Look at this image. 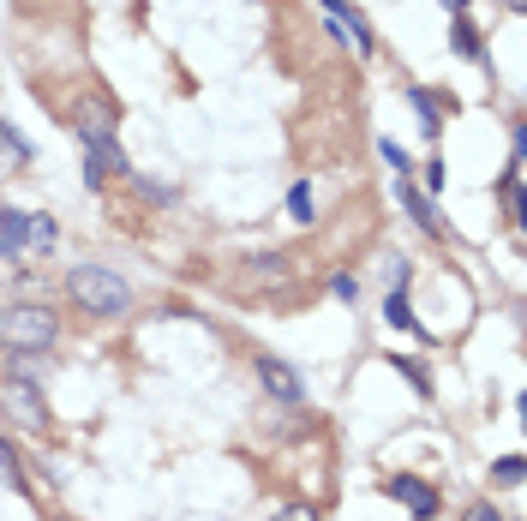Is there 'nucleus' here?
I'll list each match as a JSON object with an SVG mask.
<instances>
[{
    "mask_svg": "<svg viewBox=\"0 0 527 521\" xmlns=\"http://www.w3.org/2000/svg\"><path fill=\"white\" fill-rule=\"evenodd\" d=\"M318 6H324V12H330V18H336V12H342V6H348V0H318Z\"/></svg>",
    "mask_w": 527,
    "mask_h": 521,
    "instance_id": "obj_25",
    "label": "nucleus"
},
{
    "mask_svg": "<svg viewBox=\"0 0 527 521\" xmlns=\"http://www.w3.org/2000/svg\"><path fill=\"white\" fill-rule=\"evenodd\" d=\"M258 384H264L270 402H282V408H300V402H306L300 366H288V360H276V354H258Z\"/></svg>",
    "mask_w": 527,
    "mask_h": 521,
    "instance_id": "obj_5",
    "label": "nucleus"
},
{
    "mask_svg": "<svg viewBox=\"0 0 527 521\" xmlns=\"http://www.w3.org/2000/svg\"><path fill=\"white\" fill-rule=\"evenodd\" d=\"M60 342V312L54 306H36V300H18L0 312V348L6 354H48Z\"/></svg>",
    "mask_w": 527,
    "mask_h": 521,
    "instance_id": "obj_2",
    "label": "nucleus"
},
{
    "mask_svg": "<svg viewBox=\"0 0 527 521\" xmlns=\"http://www.w3.org/2000/svg\"><path fill=\"white\" fill-rule=\"evenodd\" d=\"M378 156H384V162H390L396 174H408V168H414V156H408V150H402L396 138H378Z\"/></svg>",
    "mask_w": 527,
    "mask_h": 521,
    "instance_id": "obj_18",
    "label": "nucleus"
},
{
    "mask_svg": "<svg viewBox=\"0 0 527 521\" xmlns=\"http://www.w3.org/2000/svg\"><path fill=\"white\" fill-rule=\"evenodd\" d=\"M78 144H84V186L90 192H102L108 174H132V162H126L114 132H78Z\"/></svg>",
    "mask_w": 527,
    "mask_h": 521,
    "instance_id": "obj_4",
    "label": "nucleus"
},
{
    "mask_svg": "<svg viewBox=\"0 0 527 521\" xmlns=\"http://www.w3.org/2000/svg\"><path fill=\"white\" fill-rule=\"evenodd\" d=\"M66 300L78 312H90V318H126L132 312V288L108 264H72L66 270Z\"/></svg>",
    "mask_w": 527,
    "mask_h": 521,
    "instance_id": "obj_1",
    "label": "nucleus"
},
{
    "mask_svg": "<svg viewBox=\"0 0 527 521\" xmlns=\"http://www.w3.org/2000/svg\"><path fill=\"white\" fill-rule=\"evenodd\" d=\"M30 246V216L24 210H0V258H18Z\"/></svg>",
    "mask_w": 527,
    "mask_h": 521,
    "instance_id": "obj_8",
    "label": "nucleus"
},
{
    "mask_svg": "<svg viewBox=\"0 0 527 521\" xmlns=\"http://www.w3.org/2000/svg\"><path fill=\"white\" fill-rule=\"evenodd\" d=\"M384 324L390 330H408V336H426L420 318H414V306H408V294H384Z\"/></svg>",
    "mask_w": 527,
    "mask_h": 521,
    "instance_id": "obj_10",
    "label": "nucleus"
},
{
    "mask_svg": "<svg viewBox=\"0 0 527 521\" xmlns=\"http://www.w3.org/2000/svg\"><path fill=\"white\" fill-rule=\"evenodd\" d=\"M54 240H60L54 216H30V246H24V252H54Z\"/></svg>",
    "mask_w": 527,
    "mask_h": 521,
    "instance_id": "obj_14",
    "label": "nucleus"
},
{
    "mask_svg": "<svg viewBox=\"0 0 527 521\" xmlns=\"http://www.w3.org/2000/svg\"><path fill=\"white\" fill-rule=\"evenodd\" d=\"M396 192H402V210H408V216H414V222H420V228H426L432 240H450V228H444V216H438V204H432V198H426V192H420L414 180H402Z\"/></svg>",
    "mask_w": 527,
    "mask_h": 521,
    "instance_id": "obj_7",
    "label": "nucleus"
},
{
    "mask_svg": "<svg viewBox=\"0 0 527 521\" xmlns=\"http://www.w3.org/2000/svg\"><path fill=\"white\" fill-rule=\"evenodd\" d=\"M0 408H6V420H12L18 432L48 438V402H42V390H36L30 378H6V384H0Z\"/></svg>",
    "mask_w": 527,
    "mask_h": 521,
    "instance_id": "obj_3",
    "label": "nucleus"
},
{
    "mask_svg": "<svg viewBox=\"0 0 527 521\" xmlns=\"http://www.w3.org/2000/svg\"><path fill=\"white\" fill-rule=\"evenodd\" d=\"M72 120H78V132H114V102L108 96H84Z\"/></svg>",
    "mask_w": 527,
    "mask_h": 521,
    "instance_id": "obj_9",
    "label": "nucleus"
},
{
    "mask_svg": "<svg viewBox=\"0 0 527 521\" xmlns=\"http://www.w3.org/2000/svg\"><path fill=\"white\" fill-rule=\"evenodd\" d=\"M522 474H527L522 456H504V462H492V480H498V486H522Z\"/></svg>",
    "mask_w": 527,
    "mask_h": 521,
    "instance_id": "obj_17",
    "label": "nucleus"
},
{
    "mask_svg": "<svg viewBox=\"0 0 527 521\" xmlns=\"http://www.w3.org/2000/svg\"><path fill=\"white\" fill-rule=\"evenodd\" d=\"M384 276H390V294H408V288H402V282H408V258H390Z\"/></svg>",
    "mask_w": 527,
    "mask_h": 521,
    "instance_id": "obj_19",
    "label": "nucleus"
},
{
    "mask_svg": "<svg viewBox=\"0 0 527 521\" xmlns=\"http://www.w3.org/2000/svg\"><path fill=\"white\" fill-rule=\"evenodd\" d=\"M330 294H336L342 306H354V300H360V282H354V276H336V282H330Z\"/></svg>",
    "mask_w": 527,
    "mask_h": 521,
    "instance_id": "obj_20",
    "label": "nucleus"
},
{
    "mask_svg": "<svg viewBox=\"0 0 527 521\" xmlns=\"http://www.w3.org/2000/svg\"><path fill=\"white\" fill-rule=\"evenodd\" d=\"M384 492H390L396 504H408V510H414V521H432V516H438V492H432L426 480H414V474H396Z\"/></svg>",
    "mask_w": 527,
    "mask_h": 521,
    "instance_id": "obj_6",
    "label": "nucleus"
},
{
    "mask_svg": "<svg viewBox=\"0 0 527 521\" xmlns=\"http://www.w3.org/2000/svg\"><path fill=\"white\" fill-rule=\"evenodd\" d=\"M0 162H30L24 132H18V126H6V120H0Z\"/></svg>",
    "mask_w": 527,
    "mask_h": 521,
    "instance_id": "obj_15",
    "label": "nucleus"
},
{
    "mask_svg": "<svg viewBox=\"0 0 527 521\" xmlns=\"http://www.w3.org/2000/svg\"><path fill=\"white\" fill-rule=\"evenodd\" d=\"M396 372H402V378H414V390H420V396H426V390H432V384H426V372H420V366H414V360H396Z\"/></svg>",
    "mask_w": 527,
    "mask_h": 521,
    "instance_id": "obj_22",
    "label": "nucleus"
},
{
    "mask_svg": "<svg viewBox=\"0 0 527 521\" xmlns=\"http://www.w3.org/2000/svg\"><path fill=\"white\" fill-rule=\"evenodd\" d=\"M450 42H456V54H462V60H480V54H486V48H480V30L468 24V12H456V24H450Z\"/></svg>",
    "mask_w": 527,
    "mask_h": 521,
    "instance_id": "obj_11",
    "label": "nucleus"
},
{
    "mask_svg": "<svg viewBox=\"0 0 527 521\" xmlns=\"http://www.w3.org/2000/svg\"><path fill=\"white\" fill-rule=\"evenodd\" d=\"M462 521H504V516H498L492 504H468V516H462Z\"/></svg>",
    "mask_w": 527,
    "mask_h": 521,
    "instance_id": "obj_23",
    "label": "nucleus"
},
{
    "mask_svg": "<svg viewBox=\"0 0 527 521\" xmlns=\"http://www.w3.org/2000/svg\"><path fill=\"white\" fill-rule=\"evenodd\" d=\"M288 216H294L300 228H312V222H318V204H312V186H306V180L288 192Z\"/></svg>",
    "mask_w": 527,
    "mask_h": 521,
    "instance_id": "obj_13",
    "label": "nucleus"
},
{
    "mask_svg": "<svg viewBox=\"0 0 527 521\" xmlns=\"http://www.w3.org/2000/svg\"><path fill=\"white\" fill-rule=\"evenodd\" d=\"M408 102H414V114H420V126H426V132H438V126H444V108H438V96H432V90H408Z\"/></svg>",
    "mask_w": 527,
    "mask_h": 521,
    "instance_id": "obj_12",
    "label": "nucleus"
},
{
    "mask_svg": "<svg viewBox=\"0 0 527 521\" xmlns=\"http://www.w3.org/2000/svg\"><path fill=\"white\" fill-rule=\"evenodd\" d=\"M0 474H6V486H12V492H24V468H18V450H12L6 438H0Z\"/></svg>",
    "mask_w": 527,
    "mask_h": 521,
    "instance_id": "obj_16",
    "label": "nucleus"
},
{
    "mask_svg": "<svg viewBox=\"0 0 527 521\" xmlns=\"http://www.w3.org/2000/svg\"><path fill=\"white\" fill-rule=\"evenodd\" d=\"M276 521H318V516H312V504H294V510H282Z\"/></svg>",
    "mask_w": 527,
    "mask_h": 521,
    "instance_id": "obj_24",
    "label": "nucleus"
},
{
    "mask_svg": "<svg viewBox=\"0 0 527 521\" xmlns=\"http://www.w3.org/2000/svg\"><path fill=\"white\" fill-rule=\"evenodd\" d=\"M444 6H450V12H468V0H444Z\"/></svg>",
    "mask_w": 527,
    "mask_h": 521,
    "instance_id": "obj_26",
    "label": "nucleus"
},
{
    "mask_svg": "<svg viewBox=\"0 0 527 521\" xmlns=\"http://www.w3.org/2000/svg\"><path fill=\"white\" fill-rule=\"evenodd\" d=\"M420 192H444V162H438V156L426 162V186H420Z\"/></svg>",
    "mask_w": 527,
    "mask_h": 521,
    "instance_id": "obj_21",
    "label": "nucleus"
}]
</instances>
